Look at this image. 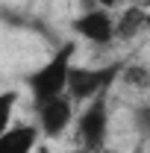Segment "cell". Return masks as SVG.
Here are the masks:
<instances>
[{
  "instance_id": "4",
  "label": "cell",
  "mask_w": 150,
  "mask_h": 153,
  "mask_svg": "<svg viewBox=\"0 0 150 153\" xmlns=\"http://www.w3.org/2000/svg\"><path fill=\"white\" fill-rule=\"evenodd\" d=\"M76 103L71 94H62V97H53V100H47V103H41L36 106V124L41 135H44V141H59L62 135L71 130V124H76Z\"/></svg>"
},
{
  "instance_id": "11",
  "label": "cell",
  "mask_w": 150,
  "mask_h": 153,
  "mask_svg": "<svg viewBox=\"0 0 150 153\" xmlns=\"http://www.w3.org/2000/svg\"><path fill=\"white\" fill-rule=\"evenodd\" d=\"M138 153H141V150H138Z\"/></svg>"
},
{
  "instance_id": "8",
  "label": "cell",
  "mask_w": 150,
  "mask_h": 153,
  "mask_svg": "<svg viewBox=\"0 0 150 153\" xmlns=\"http://www.w3.org/2000/svg\"><path fill=\"white\" fill-rule=\"evenodd\" d=\"M15 106H18V91H3L0 94V130L15 124Z\"/></svg>"
},
{
  "instance_id": "5",
  "label": "cell",
  "mask_w": 150,
  "mask_h": 153,
  "mask_svg": "<svg viewBox=\"0 0 150 153\" xmlns=\"http://www.w3.org/2000/svg\"><path fill=\"white\" fill-rule=\"evenodd\" d=\"M71 30H74L76 38L88 41L94 47H109L115 38H118V21L112 18L109 9L91 6V9L79 12V15L71 21Z\"/></svg>"
},
{
  "instance_id": "10",
  "label": "cell",
  "mask_w": 150,
  "mask_h": 153,
  "mask_svg": "<svg viewBox=\"0 0 150 153\" xmlns=\"http://www.w3.org/2000/svg\"><path fill=\"white\" fill-rule=\"evenodd\" d=\"M135 121H138V130L150 133V106H141V109H138V115H135Z\"/></svg>"
},
{
  "instance_id": "3",
  "label": "cell",
  "mask_w": 150,
  "mask_h": 153,
  "mask_svg": "<svg viewBox=\"0 0 150 153\" xmlns=\"http://www.w3.org/2000/svg\"><path fill=\"white\" fill-rule=\"evenodd\" d=\"M76 138L85 153H97L109 141V91L88 100L76 115Z\"/></svg>"
},
{
  "instance_id": "7",
  "label": "cell",
  "mask_w": 150,
  "mask_h": 153,
  "mask_svg": "<svg viewBox=\"0 0 150 153\" xmlns=\"http://www.w3.org/2000/svg\"><path fill=\"white\" fill-rule=\"evenodd\" d=\"M141 27H144V12L141 9H127L118 18V38H132Z\"/></svg>"
},
{
  "instance_id": "6",
  "label": "cell",
  "mask_w": 150,
  "mask_h": 153,
  "mask_svg": "<svg viewBox=\"0 0 150 153\" xmlns=\"http://www.w3.org/2000/svg\"><path fill=\"white\" fill-rule=\"evenodd\" d=\"M41 130L38 124H27V121H18L6 130H0V153H36L38 144H41Z\"/></svg>"
},
{
  "instance_id": "9",
  "label": "cell",
  "mask_w": 150,
  "mask_h": 153,
  "mask_svg": "<svg viewBox=\"0 0 150 153\" xmlns=\"http://www.w3.org/2000/svg\"><path fill=\"white\" fill-rule=\"evenodd\" d=\"M121 79L127 85H135V88H147L150 85V68L147 65H127L124 74H121Z\"/></svg>"
},
{
  "instance_id": "2",
  "label": "cell",
  "mask_w": 150,
  "mask_h": 153,
  "mask_svg": "<svg viewBox=\"0 0 150 153\" xmlns=\"http://www.w3.org/2000/svg\"><path fill=\"white\" fill-rule=\"evenodd\" d=\"M124 62H109V65H74L71 71V82H68V94L74 97L79 106H85L88 100L106 94L112 88L115 79H121L124 74Z\"/></svg>"
},
{
  "instance_id": "1",
  "label": "cell",
  "mask_w": 150,
  "mask_h": 153,
  "mask_svg": "<svg viewBox=\"0 0 150 153\" xmlns=\"http://www.w3.org/2000/svg\"><path fill=\"white\" fill-rule=\"evenodd\" d=\"M74 65H76V41H62L56 50L27 76V91H30L33 106H41V103H47L53 97L68 94V82H71Z\"/></svg>"
}]
</instances>
